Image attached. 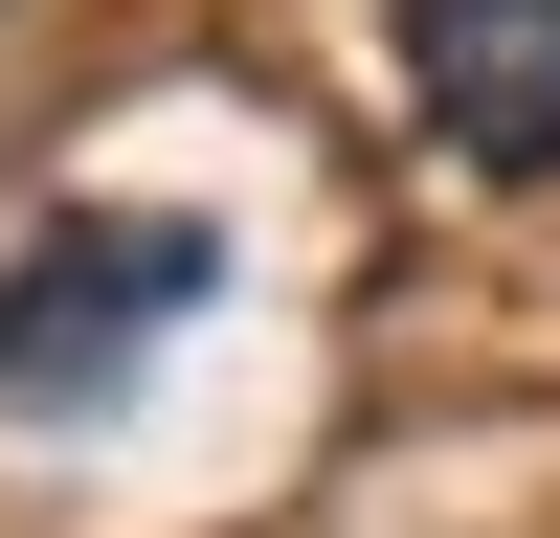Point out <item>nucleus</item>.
I'll use <instances>...</instances> for the list:
<instances>
[{"mask_svg": "<svg viewBox=\"0 0 560 538\" xmlns=\"http://www.w3.org/2000/svg\"><path fill=\"white\" fill-rule=\"evenodd\" d=\"M202 292H224V247H202L179 202H68V224H23V247H0V404H23V426H90Z\"/></svg>", "mask_w": 560, "mask_h": 538, "instance_id": "f257e3e1", "label": "nucleus"}, {"mask_svg": "<svg viewBox=\"0 0 560 538\" xmlns=\"http://www.w3.org/2000/svg\"><path fill=\"white\" fill-rule=\"evenodd\" d=\"M404 113L471 179H560V0H404Z\"/></svg>", "mask_w": 560, "mask_h": 538, "instance_id": "f03ea898", "label": "nucleus"}]
</instances>
